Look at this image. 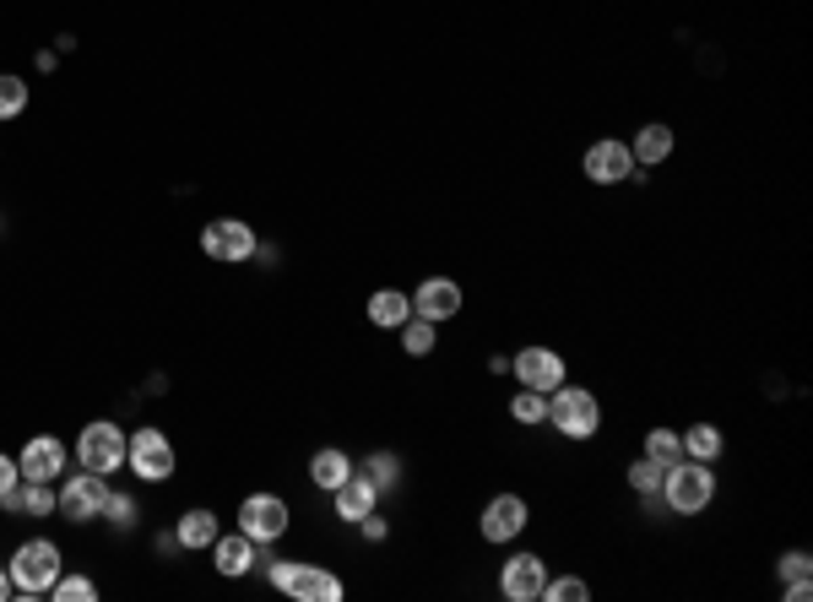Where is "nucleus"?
<instances>
[{
    "instance_id": "16",
    "label": "nucleus",
    "mask_w": 813,
    "mask_h": 602,
    "mask_svg": "<svg viewBox=\"0 0 813 602\" xmlns=\"http://www.w3.org/2000/svg\"><path fill=\"white\" fill-rule=\"evenodd\" d=\"M331 494H336V516H342V522H364L369 511H374V499H380V488H374V483H369L359 467H353L347 478L336 483Z\"/></svg>"
},
{
    "instance_id": "30",
    "label": "nucleus",
    "mask_w": 813,
    "mask_h": 602,
    "mask_svg": "<svg viewBox=\"0 0 813 602\" xmlns=\"http://www.w3.org/2000/svg\"><path fill=\"white\" fill-rule=\"evenodd\" d=\"M542 598L548 602H586L591 598V586L575 581V575H559V581H542Z\"/></svg>"
},
{
    "instance_id": "8",
    "label": "nucleus",
    "mask_w": 813,
    "mask_h": 602,
    "mask_svg": "<svg viewBox=\"0 0 813 602\" xmlns=\"http://www.w3.org/2000/svg\"><path fill=\"white\" fill-rule=\"evenodd\" d=\"M202 250L212 261H223V266H239V261L255 255V229L239 223V217H217V223L202 229Z\"/></svg>"
},
{
    "instance_id": "36",
    "label": "nucleus",
    "mask_w": 813,
    "mask_h": 602,
    "mask_svg": "<svg viewBox=\"0 0 813 602\" xmlns=\"http://www.w3.org/2000/svg\"><path fill=\"white\" fill-rule=\"evenodd\" d=\"M11 598V570H0V602Z\"/></svg>"
},
{
    "instance_id": "34",
    "label": "nucleus",
    "mask_w": 813,
    "mask_h": 602,
    "mask_svg": "<svg viewBox=\"0 0 813 602\" xmlns=\"http://www.w3.org/2000/svg\"><path fill=\"white\" fill-rule=\"evenodd\" d=\"M809 598H813L809 575H803V581H786V602H809Z\"/></svg>"
},
{
    "instance_id": "13",
    "label": "nucleus",
    "mask_w": 813,
    "mask_h": 602,
    "mask_svg": "<svg viewBox=\"0 0 813 602\" xmlns=\"http://www.w3.org/2000/svg\"><path fill=\"white\" fill-rule=\"evenodd\" d=\"M531 522V511H527V499L521 494H499V499H488V511H483V537L488 543H510V537H521Z\"/></svg>"
},
{
    "instance_id": "6",
    "label": "nucleus",
    "mask_w": 813,
    "mask_h": 602,
    "mask_svg": "<svg viewBox=\"0 0 813 602\" xmlns=\"http://www.w3.org/2000/svg\"><path fill=\"white\" fill-rule=\"evenodd\" d=\"M104 499H109V483H104V473H87V467H81V478H66L60 494H55V505H60L66 522H98L104 516Z\"/></svg>"
},
{
    "instance_id": "5",
    "label": "nucleus",
    "mask_w": 813,
    "mask_h": 602,
    "mask_svg": "<svg viewBox=\"0 0 813 602\" xmlns=\"http://www.w3.org/2000/svg\"><path fill=\"white\" fill-rule=\"evenodd\" d=\"M125 450H130V440H125L120 424H109V418L87 424V429H81V440H77L81 467H87V473H104V478L125 467Z\"/></svg>"
},
{
    "instance_id": "31",
    "label": "nucleus",
    "mask_w": 813,
    "mask_h": 602,
    "mask_svg": "<svg viewBox=\"0 0 813 602\" xmlns=\"http://www.w3.org/2000/svg\"><path fill=\"white\" fill-rule=\"evenodd\" d=\"M813 570V554L809 548H792V554H781V581H803Z\"/></svg>"
},
{
    "instance_id": "29",
    "label": "nucleus",
    "mask_w": 813,
    "mask_h": 602,
    "mask_svg": "<svg viewBox=\"0 0 813 602\" xmlns=\"http://www.w3.org/2000/svg\"><path fill=\"white\" fill-rule=\"evenodd\" d=\"M28 109V81L22 77H0V120L22 115Z\"/></svg>"
},
{
    "instance_id": "18",
    "label": "nucleus",
    "mask_w": 813,
    "mask_h": 602,
    "mask_svg": "<svg viewBox=\"0 0 813 602\" xmlns=\"http://www.w3.org/2000/svg\"><path fill=\"white\" fill-rule=\"evenodd\" d=\"M629 153H635V163H646V168H656V163L673 153V130L662 120H650V125H640L635 130V142H629Z\"/></svg>"
},
{
    "instance_id": "22",
    "label": "nucleus",
    "mask_w": 813,
    "mask_h": 602,
    "mask_svg": "<svg viewBox=\"0 0 813 602\" xmlns=\"http://www.w3.org/2000/svg\"><path fill=\"white\" fill-rule=\"evenodd\" d=\"M684 456H694V462H716V456H722V429H716V424H694V429H684Z\"/></svg>"
},
{
    "instance_id": "3",
    "label": "nucleus",
    "mask_w": 813,
    "mask_h": 602,
    "mask_svg": "<svg viewBox=\"0 0 813 602\" xmlns=\"http://www.w3.org/2000/svg\"><path fill=\"white\" fill-rule=\"evenodd\" d=\"M60 581V548L55 543H43V537H33V543H22L17 554H11V592L28 602L49 598V586Z\"/></svg>"
},
{
    "instance_id": "1",
    "label": "nucleus",
    "mask_w": 813,
    "mask_h": 602,
    "mask_svg": "<svg viewBox=\"0 0 813 602\" xmlns=\"http://www.w3.org/2000/svg\"><path fill=\"white\" fill-rule=\"evenodd\" d=\"M266 581L298 602H342V592H347L325 564H304V560H266Z\"/></svg>"
},
{
    "instance_id": "4",
    "label": "nucleus",
    "mask_w": 813,
    "mask_h": 602,
    "mask_svg": "<svg viewBox=\"0 0 813 602\" xmlns=\"http://www.w3.org/2000/svg\"><path fill=\"white\" fill-rule=\"evenodd\" d=\"M548 424L565 440H591L597 424H603V407H597L591 391H580V386H559V391H548Z\"/></svg>"
},
{
    "instance_id": "25",
    "label": "nucleus",
    "mask_w": 813,
    "mask_h": 602,
    "mask_svg": "<svg viewBox=\"0 0 813 602\" xmlns=\"http://www.w3.org/2000/svg\"><path fill=\"white\" fill-rule=\"evenodd\" d=\"M510 418L516 424H548V391H516V401H510Z\"/></svg>"
},
{
    "instance_id": "11",
    "label": "nucleus",
    "mask_w": 813,
    "mask_h": 602,
    "mask_svg": "<svg viewBox=\"0 0 813 602\" xmlns=\"http://www.w3.org/2000/svg\"><path fill=\"white\" fill-rule=\"evenodd\" d=\"M17 473L28 483H55L66 473V445L55 440V435H33V440L22 445V456H17Z\"/></svg>"
},
{
    "instance_id": "14",
    "label": "nucleus",
    "mask_w": 813,
    "mask_h": 602,
    "mask_svg": "<svg viewBox=\"0 0 813 602\" xmlns=\"http://www.w3.org/2000/svg\"><path fill=\"white\" fill-rule=\"evenodd\" d=\"M542 581H548V570H542L537 554H516V560H505V570H499V592L510 602L542 598Z\"/></svg>"
},
{
    "instance_id": "27",
    "label": "nucleus",
    "mask_w": 813,
    "mask_h": 602,
    "mask_svg": "<svg viewBox=\"0 0 813 602\" xmlns=\"http://www.w3.org/2000/svg\"><path fill=\"white\" fill-rule=\"evenodd\" d=\"M662 478H667V467L650 462V456H640V462L629 467V488H635V494H662Z\"/></svg>"
},
{
    "instance_id": "7",
    "label": "nucleus",
    "mask_w": 813,
    "mask_h": 602,
    "mask_svg": "<svg viewBox=\"0 0 813 602\" xmlns=\"http://www.w3.org/2000/svg\"><path fill=\"white\" fill-rule=\"evenodd\" d=\"M125 462H130V473L147 483H163L174 478V445L163 429H136L130 435V450H125Z\"/></svg>"
},
{
    "instance_id": "21",
    "label": "nucleus",
    "mask_w": 813,
    "mask_h": 602,
    "mask_svg": "<svg viewBox=\"0 0 813 602\" xmlns=\"http://www.w3.org/2000/svg\"><path fill=\"white\" fill-rule=\"evenodd\" d=\"M396 331H402V348L412 353V359H429V353L440 348V326L423 321V315H406V321L396 326Z\"/></svg>"
},
{
    "instance_id": "10",
    "label": "nucleus",
    "mask_w": 813,
    "mask_h": 602,
    "mask_svg": "<svg viewBox=\"0 0 813 602\" xmlns=\"http://www.w3.org/2000/svg\"><path fill=\"white\" fill-rule=\"evenodd\" d=\"M510 369H516V380H521L527 391H559V386H565V359H559L554 348H521V353L510 359Z\"/></svg>"
},
{
    "instance_id": "20",
    "label": "nucleus",
    "mask_w": 813,
    "mask_h": 602,
    "mask_svg": "<svg viewBox=\"0 0 813 602\" xmlns=\"http://www.w3.org/2000/svg\"><path fill=\"white\" fill-rule=\"evenodd\" d=\"M406 315H412V299L396 293V288H380V293L369 299V321H374V326H391V331H396Z\"/></svg>"
},
{
    "instance_id": "23",
    "label": "nucleus",
    "mask_w": 813,
    "mask_h": 602,
    "mask_svg": "<svg viewBox=\"0 0 813 602\" xmlns=\"http://www.w3.org/2000/svg\"><path fill=\"white\" fill-rule=\"evenodd\" d=\"M347 473H353V462L342 450H315V462H310V478L321 483V488H336Z\"/></svg>"
},
{
    "instance_id": "15",
    "label": "nucleus",
    "mask_w": 813,
    "mask_h": 602,
    "mask_svg": "<svg viewBox=\"0 0 813 602\" xmlns=\"http://www.w3.org/2000/svg\"><path fill=\"white\" fill-rule=\"evenodd\" d=\"M461 310V282H450V278H429L418 293H412V315H423V321H450Z\"/></svg>"
},
{
    "instance_id": "33",
    "label": "nucleus",
    "mask_w": 813,
    "mask_h": 602,
    "mask_svg": "<svg viewBox=\"0 0 813 602\" xmlns=\"http://www.w3.org/2000/svg\"><path fill=\"white\" fill-rule=\"evenodd\" d=\"M17 483H22V473H17V462H11V456H0V499H6V494H11Z\"/></svg>"
},
{
    "instance_id": "19",
    "label": "nucleus",
    "mask_w": 813,
    "mask_h": 602,
    "mask_svg": "<svg viewBox=\"0 0 813 602\" xmlns=\"http://www.w3.org/2000/svg\"><path fill=\"white\" fill-rule=\"evenodd\" d=\"M174 537H179V548H212L217 543V516L212 511H185Z\"/></svg>"
},
{
    "instance_id": "24",
    "label": "nucleus",
    "mask_w": 813,
    "mask_h": 602,
    "mask_svg": "<svg viewBox=\"0 0 813 602\" xmlns=\"http://www.w3.org/2000/svg\"><path fill=\"white\" fill-rule=\"evenodd\" d=\"M646 456H650V462H662V467H673V462L684 456V435H678V429H650V435H646Z\"/></svg>"
},
{
    "instance_id": "35",
    "label": "nucleus",
    "mask_w": 813,
    "mask_h": 602,
    "mask_svg": "<svg viewBox=\"0 0 813 602\" xmlns=\"http://www.w3.org/2000/svg\"><path fill=\"white\" fill-rule=\"evenodd\" d=\"M359 526H364V537H374V543H380V537H385V522H380V516H374V511H369V516H364V522H359Z\"/></svg>"
},
{
    "instance_id": "12",
    "label": "nucleus",
    "mask_w": 813,
    "mask_h": 602,
    "mask_svg": "<svg viewBox=\"0 0 813 602\" xmlns=\"http://www.w3.org/2000/svg\"><path fill=\"white\" fill-rule=\"evenodd\" d=\"M580 168H586L591 185H618V179L635 174V153H629V142H597V147H586Z\"/></svg>"
},
{
    "instance_id": "2",
    "label": "nucleus",
    "mask_w": 813,
    "mask_h": 602,
    "mask_svg": "<svg viewBox=\"0 0 813 602\" xmlns=\"http://www.w3.org/2000/svg\"><path fill=\"white\" fill-rule=\"evenodd\" d=\"M662 499L678 511V516H699L711 499H716V473L711 462H694V456H678L662 478Z\"/></svg>"
},
{
    "instance_id": "28",
    "label": "nucleus",
    "mask_w": 813,
    "mask_h": 602,
    "mask_svg": "<svg viewBox=\"0 0 813 602\" xmlns=\"http://www.w3.org/2000/svg\"><path fill=\"white\" fill-rule=\"evenodd\" d=\"M49 598L55 602H92L98 598V586H92L87 575H60V581L49 586Z\"/></svg>"
},
{
    "instance_id": "17",
    "label": "nucleus",
    "mask_w": 813,
    "mask_h": 602,
    "mask_svg": "<svg viewBox=\"0 0 813 602\" xmlns=\"http://www.w3.org/2000/svg\"><path fill=\"white\" fill-rule=\"evenodd\" d=\"M212 560H217V575H249L255 570V543L244 537V532H234V537H217L212 543Z\"/></svg>"
},
{
    "instance_id": "9",
    "label": "nucleus",
    "mask_w": 813,
    "mask_h": 602,
    "mask_svg": "<svg viewBox=\"0 0 813 602\" xmlns=\"http://www.w3.org/2000/svg\"><path fill=\"white\" fill-rule=\"evenodd\" d=\"M239 532L249 543H277L287 532V499H277V494H249L239 505Z\"/></svg>"
},
{
    "instance_id": "32",
    "label": "nucleus",
    "mask_w": 813,
    "mask_h": 602,
    "mask_svg": "<svg viewBox=\"0 0 813 602\" xmlns=\"http://www.w3.org/2000/svg\"><path fill=\"white\" fill-rule=\"evenodd\" d=\"M104 516L115 526H136V499H125V494H109L104 499Z\"/></svg>"
},
{
    "instance_id": "26",
    "label": "nucleus",
    "mask_w": 813,
    "mask_h": 602,
    "mask_svg": "<svg viewBox=\"0 0 813 602\" xmlns=\"http://www.w3.org/2000/svg\"><path fill=\"white\" fill-rule=\"evenodd\" d=\"M359 473H364V478L374 483L380 494H385V488H396V478H402V462H396V456H385V450H374V456H369Z\"/></svg>"
}]
</instances>
